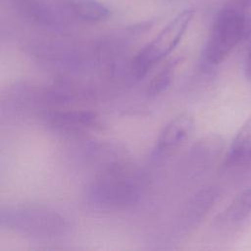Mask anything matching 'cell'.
I'll list each match as a JSON object with an SVG mask.
<instances>
[{
  "label": "cell",
  "instance_id": "6da1fadb",
  "mask_svg": "<svg viewBox=\"0 0 251 251\" xmlns=\"http://www.w3.org/2000/svg\"><path fill=\"white\" fill-rule=\"evenodd\" d=\"M145 181L132 165L120 160L106 164L85 189V202L99 212L126 210L143 195Z\"/></svg>",
  "mask_w": 251,
  "mask_h": 251
},
{
  "label": "cell",
  "instance_id": "7a4b0ae2",
  "mask_svg": "<svg viewBox=\"0 0 251 251\" xmlns=\"http://www.w3.org/2000/svg\"><path fill=\"white\" fill-rule=\"evenodd\" d=\"M0 226L15 233L37 239H53L69 232L70 224L54 209L29 204L2 207Z\"/></svg>",
  "mask_w": 251,
  "mask_h": 251
},
{
  "label": "cell",
  "instance_id": "3957f363",
  "mask_svg": "<svg viewBox=\"0 0 251 251\" xmlns=\"http://www.w3.org/2000/svg\"><path fill=\"white\" fill-rule=\"evenodd\" d=\"M250 31L251 26L238 7L228 6L220 10L202 51V66L211 69L223 63Z\"/></svg>",
  "mask_w": 251,
  "mask_h": 251
},
{
  "label": "cell",
  "instance_id": "277c9868",
  "mask_svg": "<svg viewBox=\"0 0 251 251\" xmlns=\"http://www.w3.org/2000/svg\"><path fill=\"white\" fill-rule=\"evenodd\" d=\"M194 17L192 9L179 12L130 61L128 74L133 80L144 77L177 46Z\"/></svg>",
  "mask_w": 251,
  "mask_h": 251
},
{
  "label": "cell",
  "instance_id": "5b68a950",
  "mask_svg": "<svg viewBox=\"0 0 251 251\" xmlns=\"http://www.w3.org/2000/svg\"><path fill=\"white\" fill-rule=\"evenodd\" d=\"M44 120L52 129L70 135L87 133L100 126L97 114L85 109H49L44 113Z\"/></svg>",
  "mask_w": 251,
  "mask_h": 251
},
{
  "label": "cell",
  "instance_id": "8992f818",
  "mask_svg": "<svg viewBox=\"0 0 251 251\" xmlns=\"http://www.w3.org/2000/svg\"><path fill=\"white\" fill-rule=\"evenodd\" d=\"M220 196V188L213 185L196 191L187 200L177 218L176 231L178 235H187L198 227L218 202Z\"/></svg>",
  "mask_w": 251,
  "mask_h": 251
},
{
  "label": "cell",
  "instance_id": "52a82bcc",
  "mask_svg": "<svg viewBox=\"0 0 251 251\" xmlns=\"http://www.w3.org/2000/svg\"><path fill=\"white\" fill-rule=\"evenodd\" d=\"M194 128V121L187 113H182L172 119L161 130L156 145L154 156L163 158L171 155L182 145L191 135Z\"/></svg>",
  "mask_w": 251,
  "mask_h": 251
},
{
  "label": "cell",
  "instance_id": "ba28073f",
  "mask_svg": "<svg viewBox=\"0 0 251 251\" xmlns=\"http://www.w3.org/2000/svg\"><path fill=\"white\" fill-rule=\"evenodd\" d=\"M251 215V186L238 193L229 205L217 217L216 226L231 229L241 226Z\"/></svg>",
  "mask_w": 251,
  "mask_h": 251
},
{
  "label": "cell",
  "instance_id": "9c48e42d",
  "mask_svg": "<svg viewBox=\"0 0 251 251\" xmlns=\"http://www.w3.org/2000/svg\"><path fill=\"white\" fill-rule=\"evenodd\" d=\"M251 163V117L239 128L224 161L225 169H236Z\"/></svg>",
  "mask_w": 251,
  "mask_h": 251
},
{
  "label": "cell",
  "instance_id": "30bf717a",
  "mask_svg": "<svg viewBox=\"0 0 251 251\" xmlns=\"http://www.w3.org/2000/svg\"><path fill=\"white\" fill-rule=\"evenodd\" d=\"M65 9L76 19L97 23L110 16L109 8L98 0H63Z\"/></svg>",
  "mask_w": 251,
  "mask_h": 251
},
{
  "label": "cell",
  "instance_id": "8fae6325",
  "mask_svg": "<svg viewBox=\"0 0 251 251\" xmlns=\"http://www.w3.org/2000/svg\"><path fill=\"white\" fill-rule=\"evenodd\" d=\"M179 60L173 59L169 61L163 68L155 75L148 84L147 94L150 97H157L164 94L172 85L174 77L176 75V68Z\"/></svg>",
  "mask_w": 251,
  "mask_h": 251
},
{
  "label": "cell",
  "instance_id": "7c38bea8",
  "mask_svg": "<svg viewBox=\"0 0 251 251\" xmlns=\"http://www.w3.org/2000/svg\"><path fill=\"white\" fill-rule=\"evenodd\" d=\"M243 72H244L245 77L251 81V38L246 48V53H245V58L243 63Z\"/></svg>",
  "mask_w": 251,
  "mask_h": 251
}]
</instances>
